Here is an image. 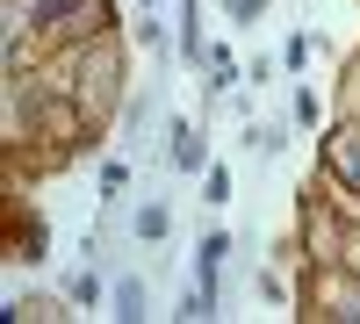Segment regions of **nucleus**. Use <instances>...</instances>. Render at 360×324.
<instances>
[{
    "instance_id": "f257e3e1",
    "label": "nucleus",
    "mask_w": 360,
    "mask_h": 324,
    "mask_svg": "<svg viewBox=\"0 0 360 324\" xmlns=\"http://www.w3.org/2000/svg\"><path fill=\"white\" fill-rule=\"evenodd\" d=\"M65 72H72V79H58V86H65V94L86 108V123H101V115L115 108V86H123V58H115V37L101 29L94 44H79Z\"/></svg>"
},
{
    "instance_id": "f03ea898",
    "label": "nucleus",
    "mask_w": 360,
    "mask_h": 324,
    "mask_svg": "<svg viewBox=\"0 0 360 324\" xmlns=\"http://www.w3.org/2000/svg\"><path fill=\"white\" fill-rule=\"evenodd\" d=\"M310 317H324V324H360V274L317 267V281H310Z\"/></svg>"
},
{
    "instance_id": "7ed1b4c3",
    "label": "nucleus",
    "mask_w": 360,
    "mask_h": 324,
    "mask_svg": "<svg viewBox=\"0 0 360 324\" xmlns=\"http://www.w3.org/2000/svg\"><path fill=\"white\" fill-rule=\"evenodd\" d=\"M324 173L360 202V123H332L324 130Z\"/></svg>"
},
{
    "instance_id": "20e7f679",
    "label": "nucleus",
    "mask_w": 360,
    "mask_h": 324,
    "mask_svg": "<svg viewBox=\"0 0 360 324\" xmlns=\"http://www.w3.org/2000/svg\"><path fill=\"white\" fill-rule=\"evenodd\" d=\"M224 252H231V238H224V231H209V238L195 245V281L209 288V296H217V274H224Z\"/></svg>"
},
{
    "instance_id": "39448f33",
    "label": "nucleus",
    "mask_w": 360,
    "mask_h": 324,
    "mask_svg": "<svg viewBox=\"0 0 360 324\" xmlns=\"http://www.w3.org/2000/svg\"><path fill=\"white\" fill-rule=\"evenodd\" d=\"M72 15H86V0H37V8H29V22H37V29H65Z\"/></svg>"
},
{
    "instance_id": "423d86ee",
    "label": "nucleus",
    "mask_w": 360,
    "mask_h": 324,
    "mask_svg": "<svg viewBox=\"0 0 360 324\" xmlns=\"http://www.w3.org/2000/svg\"><path fill=\"white\" fill-rule=\"evenodd\" d=\"M166 223H173V216H166V202H144V209H137V238H144V245H159V238H166Z\"/></svg>"
},
{
    "instance_id": "0eeeda50",
    "label": "nucleus",
    "mask_w": 360,
    "mask_h": 324,
    "mask_svg": "<svg viewBox=\"0 0 360 324\" xmlns=\"http://www.w3.org/2000/svg\"><path fill=\"white\" fill-rule=\"evenodd\" d=\"M44 245H51V231H44V216L15 231V259H44Z\"/></svg>"
},
{
    "instance_id": "6e6552de",
    "label": "nucleus",
    "mask_w": 360,
    "mask_h": 324,
    "mask_svg": "<svg viewBox=\"0 0 360 324\" xmlns=\"http://www.w3.org/2000/svg\"><path fill=\"white\" fill-rule=\"evenodd\" d=\"M115 317H130V324L144 317V281H137V274H130V281H115Z\"/></svg>"
},
{
    "instance_id": "1a4fd4ad",
    "label": "nucleus",
    "mask_w": 360,
    "mask_h": 324,
    "mask_svg": "<svg viewBox=\"0 0 360 324\" xmlns=\"http://www.w3.org/2000/svg\"><path fill=\"white\" fill-rule=\"evenodd\" d=\"M173 166L202 173V137H195V130H173Z\"/></svg>"
},
{
    "instance_id": "9d476101",
    "label": "nucleus",
    "mask_w": 360,
    "mask_h": 324,
    "mask_svg": "<svg viewBox=\"0 0 360 324\" xmlns=\"http://www.w3.org/2000/svg\"><path fill=\"white\" fill-rule=\"evenodd\" d=\"M202 65H209V86H231V72H238V65H231V51H209Z\"/></svg>"
},
{
    "instance_id": "9b49d317",
    "label": "nucleus",
    "mask_w": 360,
    "mask_h": 324,
    "mask_svg": "<svg viewBox=\"0 0 360 324\" xmlns=\"http://www.w3.org/2000/svg\"><path fill=\"white\" fill-rule=\"evenodd\" d=\"M72 303H101V274H94V267L72 274Z\"/></svg>"
},
{
    "instance_id": "f8f14e48",
    "label": "nucleus",
    "mask_w": 360,
    "mask_h": 324,
    "mask_svg": "<svg viewBox=\"0 0 360 324\" xmlns=\"http://www.w3.org/2000/svg\"><path fill=\"white\" fill-rule=\"evenodd\" d=\"M202 188H209V202H231V173H224V166H209V181H202Z\"/></svg>"
},
{
    "instance_id": "ddd939ff",
    "label": "nucleus",
    "mask_w": 360,
    "mask_h": 324,
    "mask_svg": "<svg viewBox=\"0 0 360 324\" xmlns=\"http://www.w3.org/2000/svg\"><path fill=\"white\" fill-rule=\"evenodd\" d=\"M259 8H266V0H231V15H238V22H252Z\"/></svg>"
},
{
    "instance_id": "4468645a",
    "label": "nucleus",
    "mask_w": 360,
    "mask_h": 324,
    "mask_svg": "<svg viewBox=\"0 0 360 324\" xmlns=\"http://www.w3.org/2000/svg\"><path fill=\"white\" fill-rule=\"evenodd\" d=\"M353 274H360V238H353Z\"/></svg>"
}]
</instances>
